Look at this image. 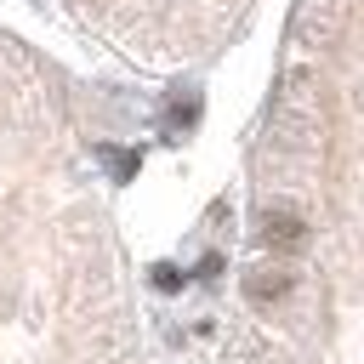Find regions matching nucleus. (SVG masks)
<instances>
[{"mask_svg":"<svg viewBox=\"0 0 364 364\" xmlns=\"http://www.w3.org/2000/svg\"><path fill=\"white\" fill-rule=\"evenodd\" d=\"M154 284H159V290H176L182 279H176V267H154Z\"/></svg>","mask_w":364,"mask_h":364,"instance_id":"obj_1","label":"nucleus"}]
</instances>
